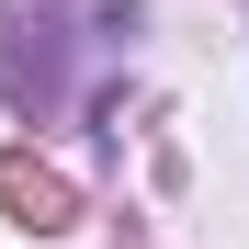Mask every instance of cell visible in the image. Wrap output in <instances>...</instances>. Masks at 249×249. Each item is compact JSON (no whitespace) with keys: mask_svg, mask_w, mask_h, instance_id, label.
I'll return each instance as SVG.
<instances>
[{"mask_svg":"<svg viewBox=\"0 0 249 249\" xmlns=\"http://www.w3.org/2000/svg\"><path fill=\"white\" fill-rule=\"evenodd\" d=\"M0 204H12L23 227H68V181L46 170V159H23V147L0 159Z\"/></svg>","mask_w":249,"mask_h":249,"instance_id":"6da1fadb","label":"cell"}]
</instances>
